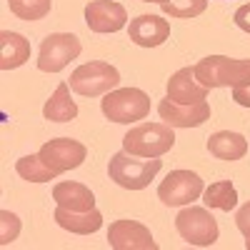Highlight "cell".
Here are the masks:
<instances>
[{
	"label": "cell",
	"instance_id": "cell-1",
	"mask_svg": "<svg viewBox=\"0 0 250 250\" xmlns=\"http://www.w3.org/2000/svg\"><path fill=\"white\" fill-rule=\"evenodd\" d=\"M195 80L203 88H245L250 85V58H228V55H208L193 65Z\"/></svg>",
	"mask_w": 250,
	"mask_h": 250
},
{
	"label": "cell",
	"instance_id": "cell-2",
	"mask_svg": "<svg viewBox=\"0 0 250 250\" xmlns=\"http://www.w3.org/2000/svg\"><path fill=\"white\" fill-rule=\"evenodd\" d=\"M175 145V133L168 123H140L123 135V150L138 158H163Z\"/></svg>",
	"mask_w": 250,
	"mask_h": 250
},
{
	"label": "cell",
	"instance_id": "cell-3",
	"mask_svg": "<svg viewBox=\"0 0 250 250\" xmlns=\"http://www.w3.org/2000/svg\"><path fill=\"white\" fill-rule=\"evenodd\" d=\"M160 168H163L160 158H138L120 150L108 163V175L115 185L125 188V190H143V188L150 185V180H155Z\"/></svg>",
	"mask_w": 250,
	"mask_h": 250
},
{
	"label": "cell",
	"instance_id": "cell-4",
	"mask_svg": "<svg viewBox=\"0 0 250 250\" xmlns=\"http://www.w3.org/2000/svg\"><path fill=\"white\" fill-rule=\"evenodd\" d=\"M100 110L113 123H138L150 115V95L140 88H115L100 100Z\"/></svg>",
	"mask_w": 250,
	"mask_h": 250
},
{
	"label": "cell",
	"instance_id": "cell-5",
	"mask_svg": "<svg viewBox=\"0 0 250 250\" xmlns=\"http://www.w3.org/2000/svg\"><path fill=\"white\" fill-rule=\"evenodd\" d=\"M70 90L83 98H98L120 85V73L105 60H90L70 73Z\"/></svg>",
	"mask_w": 250,
	"mask_h": 250
},
{
	"label": "cell",
	"instance_id": "cell-6",
	"mask_svg": "<svg viewBox=\"0 0 250 250\" xmlns=\"http://www.w3.org/2000/svg\"><path fill=\"white\" fill-rule=\"evenodd\" d=\"M175 230L188 245H195V248L213 245L220 235L218 220L213 218V213L208 208H200L193 203L183 205V210L175 215Z\"/></svg>",
	"mask_w": 250,
	"mask_h": 250
},
{
	"label": "cell",
	"instance_id": "cell-7",
	"mask_svg": "<svg viewBox=\"0 0 250 250\" xmlns=\"http://www.w3.org/2000/svg\"><path fill=\"white\" fill-rule=\"evenodd\" d=\"M83 53V45L78 35L73 33H50L38 50V70L40 73H60L62 68L70 65Z\"/></svg>",
	"mask_w": 250,
	"mask_h": 250
},
{
	"label": "cell",
	"instance_id": "cell-8",
	"mask_svg": "<svg viewBox=\"0 0 250 250\" xmlns=\"http://www.w3.org/2000/svg\"><path fill=\"white\" fill-rule=\"evenodd\" d=\"M205 190L203 178L193 170H173L165 175V180L158 185V198L168 208H183L195 203Z\"/></svg>",
	"mask_w": 250,
	"mask_h": 250
},
{
	"label": "cell",
	"instance_id": "cell-9",
	"mask_svg": "<svg viewBox=\"0 0 250 250\" xmlns=\"http://www.w3.org/2000/svg\"><path fill=\"white\" fill-rule=\"evenodd\" d=\"M38 155L53 173L62 175V173L75 170L85 163L88 148L80 140H73V138H55V140L43 143V148L38 150Z\"/></svg>",
	"mask_w": 250,
	"mask_h": 250
},
{
	"label": "cell",
	"instance_id": "cell-10",
	"mask_svg": "<svg viewBox=\"0 0 250 250\" xmlns=\"http://www.w3.org/2000/svg\"><path fill=\"white\" fill-rule=\"evenodd\" d=\"M108 245L115 250H158L150 230L138 220H115L108 228Z\"/></svg>",
	"mask_w": 250,
	"mask_h": 250
},
{
	"label": "cell",
	"instance_id": "cell-11",
	"mask_svg": "<svg viewBox=\"0 0 250 250\" xmlns=\"http://www.w3.org/2000/svg\"><path fill=\"white\" fill-rule=\"evenodd\" d=\"M158 113L163 123H168L170 128H198V125L210 120V103L200 100V103H193V105H180V103H173L165 95L158 103Z\"/></svg>",
	"mask_w": 250,
	"mask_h": 250
},
{
	"label": "cell",
	"instance_id": "cell-12",
	"mask_svg": "<svg viewBox=\"0 0 250 250\" xmlns=\"http://www.w3.org/2000/svg\"><path fill=\"white\" fill-rule=\"evenodd\" d=\"M85 23L93 33H118L128 25V13L115 0H90L85 5Z\"/></svg>",
	"mask_w": 250,
	"mask_h": 250
},
{
	"label": "cell",
	"instance_id": "cell-13",
	"mask_svg": "<svg viewBox=\"0 0 250 250\" xmlns=\"http://www.w3.org/2000/svg\"><path fill=\"white\" fill-rule=\"evenodd\" d=\"M128 35L138 48H158L170 38V20L163 15H138L130 20Z\"/></svg>",
	"mask_w": 250,
	"mask_h": 250
},
{
	"label": "cell",
	"instance_id": "cell-14",
	"mask_svg": "<svg viewBox=\"0 0 250 250\" xmlns=\"http://www.w3.org/2000/svg\"><path fill=\"white\" fill-rule=\"evenodd\" d=\"M208 88H203L195 80L193 68H180L178 73L170 75V80L165 83V95H168L173 103H180V105H193V103L208 100Z\"/></svg>",
	"mask_w": 250,
	"mask_h": 250
},
{
	"label": "cell",
	"instance_id": "cell-15",
	"mask_svg": "<svg viewBox=\"0 0 250 250\" xmlns=\"http://www.w3.org/2000/svg\"><path fill=\"white\" fill-rule=\"evenodd\" d=\"M53 200L68 210H75V213H85V210H93L95 208V195L88 185L83 183H75V180H62V183H55L53 188Z\"/></svg>",
	"mask_w": 250,
	"mask_h": 250
},
{
	"label": "cell",
	"instance_id": "cell-16",
	"mask_svg": "<svg viewBox=\"0 0 250 250\" xmlns=\"http://www.w3.org/2000/svg\"><path fill=\"white\" fill-rule=\"evenodd\" d=\"M55 223L68 233H75V235H90V233H98L100 225H103V213L100 210H85V213H75V210H68V208L58 205L55 208Z\"/></svg>",
	"mask_w": 250,
	"mask_h": 250
},
{
	"label": "cell",
	"instance_id": "cell-17",
	"mask_svg": "<svg viewBox=\"0 0 250 250\" xmlns=\"http://www.w3.org/2000/svg\"><path fill=\"white\" fill-rule=\"evenodd\" d=\"M30 60V40L20 33L3 30L0 33V68L15 70Z\"/></svg>",
	"mask_w": 250,
	"mask_h": 250
},
{
	"label": "cell",
	"instance_id": "cell-18",
	"mask_svg": "<svg viewBox=\"0 0 250 250\" xmlns=\"http://www.w3.org/2000/svg\"><path fill=\"white\" fill-rule=\"evenodd\" d=\"M208 150L210 155H215L218 160H243L245 153H248V140L240 135V133H233V130H218L208 138Z\"/></svg>",
	"mask_w": 250,
	"mask_h": 250
},
{
	"label": "cell",
	"instance_id": "cell-19",
	"mask_svg": "<svg viewBox=\"0 0 250 250\" xmlns=\"http://www.w3.org/2000/svg\"><path fill=\"white\" fill-rule=\"evenodd\" d=\"M43 118L50 123H70L78 118V105L70 98V83H60L43 105Z\"/></svg>",
	"mask_w": 250,
	"mask_h": 250
},
{
	"label": "cell",
	"instance_id": "cell-20",
	"mask_svg": "<svg viewBox=\"0 0 250 250\" xmlns=\"http://www.w3.org/2000/svg\"><path fill=\"white\" fill-rule=\"evenodd\" d=\"M203 203L210 208V210H223V213H230L233 208L238 205V190L230 180H218L210 183L203 190Z\"/></svg>",
	"mask_w": 250,
	"mask_h": 250
},
{
	"label": "cell",
	"instance_id": "cell-21",
	"mask_svg": "<svg viewBox=\"0 0 250 250\" xmlns=\"http://www.w3.org/2000/svg\"><path fill=\"white\" fill-rule=\"evenodd\" d=\"M15 173L28 180V183H50L58 178V173H53L48 165L40 160V155H23L15 160Z\"/></svg>",
	"mask_w": 250,
	"mask_h": 250
},
{
	"label": "cell",
	"instance_id": "cell-22",
	"mask_svg": "<svg viewBox=\"0 0 250 250\" xmlns=\"http://www.w3.org/2000/svg\"><path fill=\"white\" fill-rule=\"evenodd\" d=\"M8 8L15 18L33 23V20H43L50 13L53 0H8Z\"/></svg>",
	"mask_w": 250,
	"mask_h": 250
},
{
	"label": "cell",
	"instance_id": "cell-23",
	"mask_svg": "<svg viewBox=\"0 0 250 250\" xmlns=\"http://www.w3.org/2000/svg\"><path fill=\"white\" fill-rule=\"evenodd\" d=\"M208 8V0H168V3H160L163 15L168 18H178V20H190L203 15Z\"/></svg>",
	"mask_w": 250,
	"mask_h": 250
},
{
	"label": "cell",
	"instance_id": "cell-24",
	"mask_svg": "<svg viewBox=\"0 0 250 250\" xmlns=\"http://www.w3.org/2000/svg\"><path fill=\"white\" fill-rule=\"evenodd\" d=\"M20 228H23V223H20L15 213L0 210V245H10L13 240H18Z\"/></svg>",
	"mask_w": 250,
	"mask_h": 250
},
{
	"label": "cell",
	"instance_id": "cell-25",
	"mask_svg": "<svg viewBox=\"0 0 250 250\" xmlns=\"http://www.w3.org/2000/svg\"><path fill=\"white\" fill-rule=\"evenodd\" d=\"M235 225H238V230L243 233V238L250 240V200L235 213Z\"/></svg>",
	"mask_w": 250,
	"mask_h": 250
},
{
	"label": "cell",
	"instance_id": "cell-26",
	"mask_svg": "<svg viewBox=\"0 0 250 250\" xmlns=\"http://www.w3.org/2000/svg\"><path fill=\"white\" fill-rule=\"evenodd\" d=\"M233 20H235V25H238L243 33H248V35H250V3L240 5V8L235 10Z\"/></svg>",
	"mask_w": 250,
	"mask_h": 250
},
{
	"label": "cell",
	"instance_id": "cell-27",
	"mask_svg": "<svg viewBox=\"0 0 250 250\" xmlns=\"http://www.w3.org/2000/svg\"><path fill=\"white\" fill-rule=\"evenodd\" d=\"M233 100L243 108H250V85L245 88H233Z\"/></svg>",
	"mask_w": 250,
	"mask_h": 250
},
{
	"label": "cell",
	"instance_id": "cell-28",
	"mask_svg": "<svg viewBox=\"0 0 250 250\" xmlns=\"http://www.w3.org/2000/svg\"><path fill=\"white\" fill-rule=\"evenodd\" d=\"M140 3H158L160 5V3H168V0H140Z\"/></svg>",
	"mask_w": 250,
	"mask_h": 250
},
{
	"label": "cell",
	"instance_id": "cell-29",
	"mask_svg": "<svg viewBox=\"0 0 250 250\" xmlns=\"http://www.w3.org/2000/svg\"><path fill=\"white\" fill-rule=\"evenodd\" d=\"M245 248H248V250H250V240H245Z\"/></svg>",
	"mask_w": 250,
	"mask_h": 250
}]
</instances>
